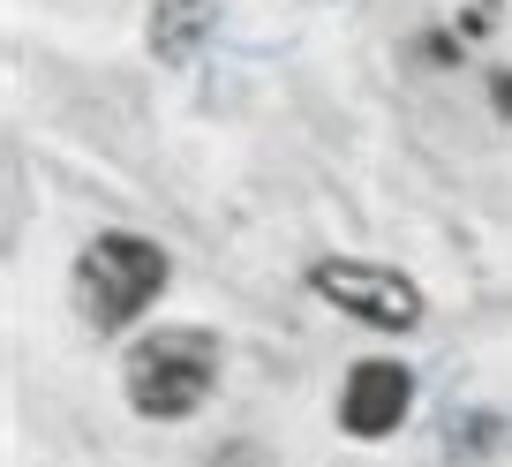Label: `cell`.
<instances>
[{"mask_svg":"<svg viewBox=\"0 0 512 467\" xmlns=\"http://www.w3.org/2000/svg\"><path fill=\"white\" fill-rule=\"evenodd\" d=\"M219 332H204V324H166V332L136 339L128 347V407L151 422H181L196 415V407L211 400V385H219Z\"/></svg>","mask_w":512,"mask_h":467,"instance_id":"obj_1","label":"cell"},{"mask_svg":"<svg viewBox=\"0 0 512 467\" xmlns=\"http://www.w3.org/2000/svg\"><path fill=\"white\" fill-rule=\"evenodd\" d=\"M68 287H76V309L91 332H121L166 294V249L144 234H98V242H83Z\"/></svg>","mask_w":512,"mask_h":467,"instance_id":"obj_2","label":"cell"},{"mask_svg":"<svg viewBox=\"0 0 512 467\" xmlns=\"http://www.w3.org/2000/svg\"><path fill=\"white\" fill-rule=\"evenodd\" d=\"M309 287H317L324 302H339L347 317L377 324V332H407V324H422V287H415V279H400V272H384V264L339 257V264H317Z\"/></svg>","mask_w":512,"mask_h":467,"instance_id":"obj_3","label":"cell"},{"mask_svg":"<svg viewBox=\"0 0 512 467\" xmlns=\"http://www.w3.org/2000/svg\"><path fill=\"white\" fill-rule=\"evenodd\" d=\"M407 407H415V377H407L400 362H354L347 392H339L347 437H392L407 422Z\"/></svg>","mask_w":512,"mask_h":467,"instance_id":"obj_4","label":"cell"}]
</instances>
